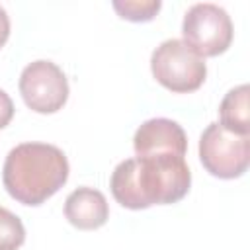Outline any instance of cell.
<instances>
[{"instance_id": "cell-5", "label": "cell", "mask_w": 250, "mask_h": 250, "mask_svg": "<svg viewBox=\"0 0 250 250\" xmlns=\"http://www.w3.org/2000/svg\"><path fill=\"white\" fill-rule=\"evenodd\" d=\"M232 21L217 4H193L182 21L184 43L201 59L223 55L232 43Z\"/></svg>"}, {"instance_id": "cell-13", "label": "cell", "mask_w": 250, "mask_h": 250, "mask_svg": "<svg viewBox=\"0 0 250 250\" xmlns=\"http://www.w3.org/2000/svg\"><path fill=\"white\" fill-rule=\"evenodd\" d=\"M8 37H10V18H8L6 10L0 6V47L6 45Z\"/></svg>"}, {"instance_id": "cell-9", "label": "cell", "mask_w": 250, "mask_h": 250, "mask_svg": "<svg viewBox=\"0 0 250 250\" xmlns=\"http://www.w3.org/2000/svg\"><path fill=\"white\" fill-rule=\"evenodd\" d=\"M248 92V84H240L229 90L219 105V125L234 135H250Z\"/></svg>"}, {"instance_id": "cell-6", "label": "cell", "mask_w": 250, "mask_h": 250, "mask_svg": "<svg viewBox=\"0 0 250 250\" xmlns=\"http://www.w3.org/2000/svg\"><path fill=\"white\" fill-rule=\"evenodd\" d=\"M20 94L35 113H55L68 100V80L51 61H33L21 70Z\"/></svg>"}, {"instance_id": "cell-10", "label": "cell", "mask_w": 250, "mask_h": 250, "mask_svg": "<svg viewBox=\"0 0 250 250\" xmlns=\"http://www.w3.org/2000/svg\"><path fill=\"white\" fill-rule=\"evenodd\" d=\"M113 10L119 14V18L129 21H150L160 10V0H113Z\"/></svg>"}, {"instance_id": "cell-8", "label": "cell", "mask_w": 250, "mask_h": 250, "mask_svg": "<svg viewBox=\"0 0 250 250\" xmlns=\"http://www.w3.org/2000/svg\"><path fill=\"white\" fill-rule=\"evenodd\" d=\"M66 221L80 230H94L105 225L109 219V207L105 195L94 188H78L64 201Z\"/></svg>"}, {"instance_id": "cell-3", "label": "cell", "mask_w": 250, "mask_h": 250, "mask_svg": "<svg viewBox=\"0 0 250 250\" xmlns=\"http://www.w3.org/2000/svg\"><path fill=\"white\" fill-rule=\"evenodd\" d=\"M150 70L158 84L176 94L195 92L207 76L205 61L182 39L162 41L150 57Z\"/></svg>"}, {"instance_id": "cell-4", "label": "cell", "mask_w": 250, "mask_h": 250, "mask_svg": "<svg viewBox=\"0 0 250 250\" xmlns=\"http://www.w3.org/2000/svg\"><path fill=\"white\" fill-rule=\"evenodd\" d=\"M199 160L215 178H240L250 164V135H234L219 123H209L199 139Z\"/></svg>"}, {"instance_id": "cell-2", "label": "cell", "mask_w": 250, "mask_h": 250, "mask_svg": "<svg viewBox=\"0 0 250 250\" xmlns=\"http://www.w3.org/2000/svg\"><path fill=\"white\" fill-rule=\"evenodd\" d=\"M68 180L64 152L47 143H21L4 162L2 182L6 191L21 205L37 207L53 197Z\"/></svg>"}, {"instance_id": "cell-7", "label": "cell", "mask_w": 250, "mask_h": 250, "mask_svg": "<svg viewBox=\"0 0 250 250\" xmlns=\"http://www.w3.org/2000/svg\"><path fill=\"white\" fill-rule=\"evenodd\" d=\"M133 148L137 156H150V154H164V152L186 156L188 137L180 123L166 117H154L145 121L135 131Z\"/></svg>"}, {"instance_id": "cell-12", "label": "cell", "mask_w": 250, "mask_h": 250, "mask_svg": "<svg viewBox=\"0 0 250 250\" xmlns=\"http://www.w3.org/2000/svg\"><path fill=\"white\" fill-rule=\"evenodd\" d=\"M14 102H12V98L4 92V90H0V129H4L10 121H12V117H14Z\"/></svg>"}, {"instance_id": "cell-11", "label": "cell", "mask_w": 250, "mask_h": 250, "mask_svg": "<svg viewBox=\"0 0 250 250\" xmlns=\"http://www.w3.org/2000/svg\"><path fill=\"white\" fill-rule=\"evenodd\" d=\"M25 240V229L18 215L0 207V250H18Z\"/></svg>"}, {"instance_id": "cell-1", "label": "cell", "mask_w": 250, "mask_h": 250, "mask_svg": "<svg viewBox=\"0 0 250 250\" xmlns=\"http://www.w3.org/2000/svg\"><path fill=\"white\" fill-rule=\"evenodd\" d=\"M189 186L191 172L186 158L170 152L127 158L115 166L109 180L113 199L133 211L178 203Z\"/></svg>"}]
</instances>
